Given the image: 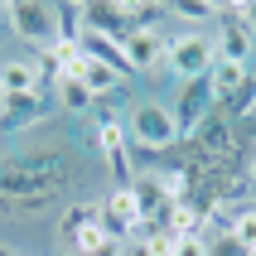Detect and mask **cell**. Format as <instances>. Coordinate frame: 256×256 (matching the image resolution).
I'll list each match as a JSON object with an SVG mask.
<instances>
[{
    "instance_id": "obj_6",
    "label": "cell",
    "mask_w": 256,
    "mask_h": 256,
    "mask_svg": "<svg viewBox=\"0 0 256 256\" xmlns=\"http://www.w3.org/2000/svg\"><path fill=\"white\" fill-rule=\"evenodd\" d=\"M82 24L92 29V34H106V39H116L126 48V39L136 34V5H126V0H87L82 5Z\"/></svg>"
},
{
    "instance_id": "obj_21",
    "label": "cell",
    "mask_w": 256,
    "mask_h": 256,
    "mask_svg": "<svg viewBox=\"0 0 256 256\" xmlns=\"http://www.w3.org/2000/svg\"><path fill=\"white\" fill-rule=\"evenodd\" d=\"M170 256H208V237H203V232H194V237H174Z\"/></svg>"
},
{
    "instance_id": "obj_3",
    "label": "cell",
    "mask_w": 256,
    "mask_h": 256,
    "mask_svg": "<svg viewBox=\"0 0 256 256\" xmlns=\"http://www.w3.org/2000/svg\"><path fill=\"white\" fill-rule=\"evenodd\" d=\"M0 20L10 29L14 39L34 44V54L58 44V29H54V5H44V0H10V5H0Z\"/></svg>"
},
{
    "instance_id": "obj_10",
    "label": "cell",
    "mask_w": 256,
    "mask_h": 256,
    "mask_svg": "<svg viewBox=\"0 0 256 256\" xmlns=\"http://www.w3.org/2000/svg\"><path fill=\"white\" fill-rule=\"evenodd\" d=\"M78 48H82L92 63H106L112 72H121V78H136V68H130V58L126 48L116 39H106V34H92V29H82V39H78Z\"/></svg>"
},
{
    "instance_id": "obj_19",
    "label": "cell",
    "mask_w": 256,
    "mask_h": 256,
    "mask_svg": "<svg viewBox=\"0 0 256 256\" xmlns=\"http://www.w3.org/2000/svg\"><path fill=\"white\" fill-rule=\"evenodd\" d=\"M170 14H179V20H218V5H203V0H170Z\"/></svg>"
},
{
    "instance_id": "obj_20",
    "label": "cell",
    "mask_w": 256,
    "mask_h": 256,
    "mask_svg": "<svg viewBox=\"0 0 256 256\" xmlns=\"http://www.w3.org/2000/svg\"><path fill=\"white\" fill-rule=\"evenodd\" d=\"M164 14H170V5H160V0H136V29H155Z\"/></svg>"
},
{
    "instance_id": "obj_17",
    "label": "cell",
    "mask_w": 256,
    "mask_h": 256,
    "mask_svg": "<svg viewBox=\"0 0 256 256\" xmlns=\"http://www.w3.org/2000/svg\"><path fill=\"white\" fill-rule=\"evenodd\" d=\"M232 242L242 246L246 256H256V208H242V218H237V228H232Z\"/></svg>"
},
{
    "instance_id": "obj_23",
    "label": "cell",
    "mask_w": 256,
    "mask_h": 256,
    "mask_svg": "<svg viewBox=\"0 0 256 256\" xmlns=\"http://www.w3.org/2000/svg\"><path fill=\"white\" fill-rule=\"evenodd\" d=\"M242 24L256 29V0H242Z\"/></svg>"
},
{
    "instance_id": "obj_24",
    "label": "cell",
    "mask_w": 256,
    "mask_h": 256,
    "mask_svg": "<svg viewBox=\"0 0 256 256\" xmlns=\"http://www.w3.org/2000/svg\"><path fill=\"white\" fill-rule=\"evenodd\" d=\"M246 184L256 188V150H252V155H246Z\"/></svg>"
},
{
    "instance_id": "obj_18",
    "label": "cell",
    "mask_w": 256,
    "mask_h": 256,
    "mask_svg": "<svg viewBox=\"0 0 256 256\" xmlns=\"http://www.w3.org/2000/svg\"><path fill=\"white\" fill-rule=\"evenodd\" d=\"M102 242H112V237H106V228H102V222H92V228H82V232L68 242V252H72V256H87V252H97Z\"/></svg>"
},
{
    "instance_id": "obj_8",
    "label": "cell",
    "mask_w": 256,
    "mask_h": 256,
    "mask_svg": "<svg viewBox=\"0 0 256 256\" xmlns=\"http://www.w3.org/2000/svg\"><path fill=\"white\" fill-rule=\"evenodd\" d=\"M174 126H179V140L184 136H194V126H198L203 116L213 112V78L203 72V78H194V82L179 87V97H174Z\"/></svg>"
},
{
    "instance_id": "obj_26",
    "label": "cell",
    "mask_w": 256,
    "mask_h": 256,
    "mask_svg": "<svg viewBox=\"0 0 256 256\" xmlns=\"http://www.w3.org/2000/svg\"><path fill=\"white\" fill-rule=\"evenodd\" d=\"M252 208H256V203H252Z\"/></svg>"
},
{
    "instance_id": "obj_11",
    "label": "cell",
    "mask_w": 256,
    "mask_h": 256,
    "mask_svg": "<svg viewBox=\"0 0 256 256\" xmlns=\"http://www.w3.org/2000/svg\"><path fill=\"white\" fill-rule=\"evenodd\" d=\"M20 92H44L39 72H34V58H10V63H0V97H20Z\"/></svg>"
},
{
    "instance_id": "obj_12",
    "label": "cell",
    "mask_w": 256,
    "mask_h": 256,
    "mask_svg": "<svg viewBox=\"0 0 256 256\" xmlns=\"http://www.w3.org/2000/svg\"><path fill=\"white\" fill-rule=\"evenodd\" d=\"M92 222H102V203L97 198H78L68 203L63 213H58V242H72L82 228H92Z\"/></svg>"
},
{
    "instance_id": "obj_13",
    "label": "cell",
    "mask_w": 256,
    "mask_h": 256,
    "mask_svg": "<svg viewBox=\"0 0 256 256\" xmlns=\"http://www.w3.org/2000/svg\"><path fill=\"white\" fill-rule=\"evenodd\" d=\"M246 72L252 68H242V63H213V72H208L213 78V106H228V97L246 82Z\"/></svg>"
},
{
    "instance_id": "obj_25",
    "label": "cell",
    "mask_w": 256,
    "mask_h": 256,
    "mask_svg": "<svg viewBox=\"0 0 256 256\" xmlns=\"http://www.w3.org/2000/svg\"><path fill=\"white\" fill-rule=\"evenodd\" d=\"M126 256H150V252H145V246H140V242H136V246H130V252H126Z\"/></svg>"
},
{
    "instance_id": "obj_14",
    "label": "cell",
    "mask_w": 256,
    "mask_h": 256,
    "mask_svg": "<svg viewBox=\"0 0 256 256\" xmlns=\"http://www.w3.org/2000/svg\"><path fill=\"white\" fill-rule=\"evenodd\" d=\"M58 106H63V112H72V116H87L92 106H97V97L87 92L82 78H63V82H58Z\"/></svg>"
},
{
    "instance_id": "obj_7",
    "label": "cell",
    "mask_w": 256,
    "mask_h": 256,
    "mask_svg": "<svg viewBox=\"0 0 256 256\" xmlns=\"http://www.w3.org/2000/svg\"><path fill=\"white\" fill-rule=\"evenodd\" d=\"M54 116V92H20V97H0V136H20V130L39 126Z\"/></svg>"
},
{
    "instance_id": "obj_4",
    "label": "cell",
    "mask_w": 256,
    "mask_h": 256,
    "mask_svg": "<svg viewBox=\"0 0 256 256\" xmlns=\"http://www.w3.org/2000/svg\"><path fill=\"white\" fill-rule=\"evenodd\" d=\"M213 63H218V48H213L208 34H198V29L174 34V39L164 44V72L184 78V82H194V78H203V72H213Z\"/></svg>"
},
{
    "instance_id": "obj_22",
    "label": "cell",
    "mask_w": 256,
    "mask_h": 256,
    "mask_svg": "<svg viewBox=\"0 0 256 256\" xmlns=\"http://www.w3.org/2000/svg\"><path fill=\"white\" fill-rule=\"evenodd\" d=\"M87 256H126V242H116V237H112V242H102L97 252H87Z\"/></svg>"
},
{
    "instance_id": "obj_16",
    "label": "cell",
    "mask_w": 256,
    "mask_h": 256,
    "mask_svg": "<svg viewBox=\"0 0 256 256\" xmlns=\"http://www.w3.org/2000/svg\"><path fill=\"white\" fill-rule=\"evenodd\" d=\"M82 82H87V92H92V97H112V92H116V87H121V82H126V78H121V72H112V68H106V63H92V58H87V72H82Z\"/></svg>"
},
{
    "instance_id": "obj_15",
    "label": "cell",
    "mask_w": 256,
    "mask_h": 256,
    "mask_svg": "<svg viewBox=\"0 0 256 256\" xmlns=\"http://www.w3.org/2000/svg\"><path fill=\"white\" fill-rule=\"evenodd\" d=\"M54 29H58V44H78L82 39V5H72V0H58L54 5Z\"/></svg>"
},
{
    "instance_id": "obj_2",
    "label": "cell",
    "mask_w": 256,
    "mask_h": 256,
    "mask_svg": "<svg viewBox=\"0 0 256 256\" xmlns=\"http://www.w3.org/2000/svg\"><path fill=\"white\" fill-rule=\"evenodd\" d=\"M126 136H130V150H145V155H160L179 145V126H174V112L164 102H136L126 116Z\"/></svg>"
},
{
    "instance_id": "obj_5",
    "label": "cell",
    "mask_w": 256,
    "mask_h": 256,
    "mask_svg": "<svg viewBox=\"0 0 256 256\" xmlns=\"http://www.w3.org/2000/svg\"><path fill=\"white\" fill-rule=\"evenodd\" d=\"M218 34H213V48H218V63H242L252 68V29L242 24V0H228V5H218Z\"/></svg>"
},
{
    "instance_id": "obj_9",
    "label": "cell",
    "mask_w": 256,
    "mask_h": 256,
    "mask_svg": "<svg viewBox=\"0 0 256 256\" xmlns=\"http://www.w3.org/2000/svg\"><path fill=\"white\" fill-rule=\"evenodd\" d=\"M164 44L170 39H160V29H136L126 39V58H130V68L136 72H164Z\"/></svg>"
},
{
    "instance_id": "obj_1",
    "label": "cell",
    "mask_w": 256,
    "mask_h": 256,
    "mask_svg": "<svg viewBox=\"0 0 256 256\" xmlns=\"http://www.w3.org/2000/svg\"><path fill=\"white\" fill-rule=\"evenodd\" d=\"M82 179V155L63 140L20 145L0 155V222H39L72 203Z\"/></svg>"
}]
</instances>
